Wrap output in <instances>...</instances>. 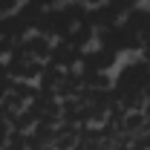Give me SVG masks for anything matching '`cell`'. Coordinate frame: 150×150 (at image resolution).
<instances>
[{"mask_svg": "<svg viewBox=\"0 0 150 150\" xmlns=\"http://www.w3.org/2000/svg\"><path fill=\"white\" fill-rule=\"evenodd\" d=\"M84 15H87V6L81 0L69 3V6H52V9H43L40 12L35 29H38V35H43V38H61L64 40L84 20Z\"/></svg>", "mask_w": 150, "mask_h": 150, "instance_id": "1", "label": "cell"}, {"mask_svg": "<svg viewBox=\"0 0 150 150\" xmlns=\"http://www.w3.org/2000/svg\"><path fill=\"white\" fill-rule=\"evenodd\" d=\"M150 87V72H147V61H136L127 64L118 78H115V93L121 98H139Z\"/></svg>", "mask_w": 150, "mask_h": 150, "instance_id": "2", "label": "cell"}, {"mask_svg": "<svg viewBox=\"0 0 150 150\" xmlns=\"http://www.w3.org/2000/svg\"><path fill=\"white\" fill-rule=\"evenodd\" d=\"M98 43L104 46V49H110V52H130V49H139L142 46V38L133 32L127 23H115L110 29H101L98 32Z\"/></svg>", "mask_w": 150, "mask_h": 150, "instance_id": "3", "label": "cell"}, {"mask_svg": "<svg viewBox=\"0 0 150 150\" xmlns=\"http://www.w3.org/2000/svg\"><path fill=\"white\" fill-rule=\"evenodd\" d=\"M115 58H118L115 52L98 46L93 52H84V55H81V67H84V72H107L112 64H115Z\"/></svg>", "mask_w": 150, "mask_h": 150, "instance_id": "4", "label": "cell"}, {"mask_svg": "<svg viewBox=\"0 0 150 150\" xmlns=\"http://www.w3.org/2000/svg\"><path fill=\"white\" fill-rule=\"evenodd\" d=\"M81 49H75V46H69L67 40H61L58 46H52V52H49V58H52V64L55 67H72V64H81Z\"/></svg>", "mask_w": 150, "mask_h": 150, "instance_id": "5", "label": "cell"}, {"mask_svg": "<svg viewBox=\"0 0 150 150\" xmlns=\"http://www.w3.org/2000/svg\"><path fill=\"white\" fill-rule=\"evenodd\" d=\"M124 23L142 38V46H144V40L150 38V12L147 9H133V12H127V20Z\"/></svg>", "mask_w": 150, "mask_h": 150, "instance_id": "6", "label": "cell"}, {"mask_svg": "<svg viewBox=\"0 0 150 150\" xmlns=\"http://www.w3.org/2000/svg\"><path fill=\"white\" fill-rule=\"evenodd\" d=\"M20 6V0H0V15H12Z\"/></svg>", "mask_w": 150, "mask_h": 150, "instance_id": "7", "label": "cell"}, {"mask_svg": "<svg viewBox=\"0 0 150 150\" xmlns=\"http://www.w3.org/2000/svg\"><path fill=\"white\" fill-rule=\"evenodd\" d=\"M3 150H23V142H20V136H15V142H12V144H6Z\"/></svg>", "mask_w": 150, "mask_h": 150, "instance_id": "8", "label": "cell"}, {"mask_svg": "<svg viewBox=\"0 0 150 150\" xmlns=\"http://www.w3.org/2000/svg\"><path fill=\"white\" fill-rule=\"evenodd\" d=\"M0 147H6V121H0Z\"/></svg>", "mask_w": 150, "mask_h": 150, "instance_id": "9", "label": "cell"}, {"mask_svg": "<svg viewBox=\"0 0 150 150\" xmlns=\"http://www.w3.org/2000/svg\"><path fill=\"white\" fill-rule=\"evenodd\" d=\"M81 3H93V6H98V3H101V0H81Z\"/></svg>", "mask_w": 150, "mask_h": 150, "instance_id": "10", "label": "cell"}, {"mask_svg": "<svg viewBox=\"0 0 150 150\" xmlns=\"http://www.w3.org/2000/svg\"><path fill=\"white\" fill-rule=\"evenodd\" d=\"M147 72H150V58H147Z\"/></svg>", "mask_w": 150, "mask_h": 150, "instance_id": "11", "label": "cell"}]
</instances>
